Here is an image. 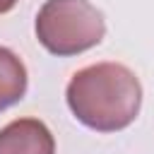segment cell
<instances>
[{
  "label": "cell",
  "mask_w": 154,
  "mask_h": 154,
  "mask_svg": "<svg viewBox=\"0 0 154 154\" xmlns=\"http://www.w3.org/2000/svg\"><path fill=\"white\" fill-rule=\"evenodd\" d=\"M65 96L82 125L99 132H116L137 118L142 84L123 63H96L72 75Z\"/></svg>",
  "instance_id": "cell-1"
},
{
  "label": "cell",
  "mask_w": 154,
  "mask_h": 154,
  "mask_svg": "<svg viewBox=\"0 0 154 154\" xmlns=\"http://www.w3.org/2000/svg\"><path fill=\"white\" fill-rule=\"evenodd\" d=\"M103 34V14L89 0H46L36 14V38L53 55L89 51Z\"/></svg>",
  "instance_id": "cell-2"
},
{
  "label": "cell",
  "mask_w": 154,
  "mask_h": 154,
  "mask_svg": "<svg viewBox=\"0 0 154 154\" xmlns=\"http://www.w3.org/2000/svg\"><path fill=\"white\" fill-rule=\"evenodd\" d=\"M0 154H55V140L46 123L17 118L0 130Z\"/></svg>",
  "instance_id": "cell-3"
},
{
  "label": "cell",
  "mask_w": 154,
  "mask_h": 154,
  "mask_svg": "<svg viewBox=\"0 0 154 154\" xmlns=\"http://www.w3.org/2000/svg\"><path fill=\"white\" fill-rule=\"evenodd\" d=\"M26 91V67L10 51L0 46V111L17 103Z\"/></svg>",
  "instance_id": "cell-4"
},
{
  "label": "cell",
  "mask_w": 154,
  "mask_h": 154,
  "mask_svg": "<svg viewBox=\"0 0 154 154\" xmlns=\"http://www.w3.org/2000/svg\"><path fill=\"white\" fill-rule=\"evenodd\" d=\"M17 5V0H0V14H5V12H10L12 7Z\"/></svg>",
  "instance_id": "cell-5"
}]
</instances>
